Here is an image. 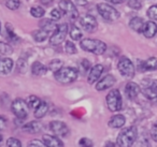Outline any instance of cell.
Wrapping results in <instances>:
<instances>
[{"instance_id":"1","label":"cell","mask_w":157,"mask_h":147,"mask_svg":"<svg viewBox=\"0 0 157 147\" xmlns=\"http://www.w3.org/2000/svg\"><path fill=\"white\" fill-rule=\"evenodd\" d=\"M138 136L137 128L131 126V127L125 128L124 130L120 132L117 136V145L120 147H131L135 144Z\"/></svg>"},{"instance_id":"2","label":"cell","mask_w":157,"mask_h":147,"mask_svg":"<svg viewBox=\"0 0 157 147\" xmlns=\"http://www.w3.org/2000/svg\"><path fill=\"white\" fill-rule=\"evenodd\" d=\"M80 45L82 50L96 55H102L107 51V44L97 39H83L81 40Z\"/></svg>"},{"instance_id":"3","label":"cell","mask_w":157,"mask_h":147,"mask_svg":"<svg viewBox=\"0 0 157 147\" xmlns=\"http://www.w3.org/2000/svg\"><path fill=\"white\" fill-rule=\"evenodd\" d=\"M54 76L57 82L63 83V84H69L78 78V72L76 69L71 67H63L54 73Z\"/></svg>"},{"instance_id":"4","label":"cell","mask_w":157,"mask_h":147,"mask_svg":"<svg viewBox=\"0 0 157 147\" xmlns=\"http://www.w3.org/2000/svg\"><path fill=\"white\" fill-rule=\"evenodd\" d=\"M105 101H107V105L111 112H118V111L122 110L123 107V100L122 96L118 89H112L109 93H108L107 98H105Z\"/></svg>"},{"instance_id":"5","label":"cell","mask_w":157,"mask_h":147,"mask_svg":"<svg viewBox=\"0 0 157 147\" xmlns=\"http://www.w3.org/2000/svg\"><path fill=\"white\" fill-rule=\"evenodd\" d=\"M97 11L101 16L108 22H115L120 18V12L115 8L111 7L107 3H99L97 5Z\"/></svg>"},{"instance_id":"6","label":"cell","mask_w":157,"mask_h":147,"mask_svg":"<svg viewBox=\"0 0 157 147\" xmlns=\"http://www.w3.org/2000/svg\"><path fill=\"white\" fill-rule=\"evenodd\" d=\"M12 112L13 114L21 120H24L25 118H27L28 116V105H27V102L23 99H16L13 101L11 105Z\"/></svg>"},{"instance_id":"7","label":"cell","mask_w":157,"mask_h":147,"mask_svg":"<svg viewBox=\"0 0 157 147\" xmlns=\"http://www.w3.org/2000/svg\"><path fill=\"white\" fill-rule=\"evenodd\" d=\"M117 69L121 72V74L125 77L131 78L135 75V66L131 62L130 59H128L127 57H122L118 60Z\"/></svg>"},{"instance_id":"8","label":"cell","mask_w":157,"mask_h":147,"mask_svg":"<svg viewBox=\"0 0 157 147\" xmlns=\"http://www.w3.org/2000/svg\"><path fill=\"white\" fill-rule=\"evenodd\" d=\"M68 29H69V27H68L67 24L59 25L50 39L51 45L56 46V45H59L60 43H63V40H65V38H66V36H67V33H68Z\"/></svg>"},{"instance_id":"9","label":"cell","mask_w":157,"mask_h":147,"mask_svg":"<svg viewBox=\"0 0 157 147\" xmlns=\"http://www.w3.org/2000/svg\"><path fill=\"white\" fill-rule=\"evenodd\" d=\"M59 9L63 14L69 16L71 20H76L78 17V12L74 3L70 0H63L59 2Z\"/></svg>"},{"instance_id":"10","label":"cell","mask_w":157,"mask_h":147,"mask_svg":"<svg viewBox=\"0 0 157 147\" xmlns=\"http://www.w3.org/2000/svg\"><path fill=\"white\" fill-rule=\"evenodd\" d=\"M141 91L147 99L157 98V81H145Z\"/></svg>"},{"instance_id":"11","label":"cell","mask_w":157,"mask_h":147,"mask_svg":"<svg viewBox=\"0 0 157 147\" xmlns=\"http://www.w3.org/2000/svg\"><path fill=\"white\" fill-rule=\"evenodd\" d=\"M50 129L52 130V132L55 135L59 136V138H63V136H67L69 133V128L63 121H52L50 123Z\"/></svg>"},{"instance_id":"12","label":"cell","mask_w":157,"mask_h":147,"mask_svg":"<svg viewBox=\"0 0 157 147\" xmlns=\"http://www.w3.org/2000/svg\"><path fill=\"white\" fill-rule=\"evenodd\" d=\"M80 24H81V26L83 27V28L85 29V31H87V32H94L97 29V26H98L96 18L93 15H85V16H83V17H81Z\"/></svg>"},{"instance_id":"13","label":"cell","mask_w":157,"mask_h":147,"mask_svg":"<svg viewBox=\"0 0 157 147\" xmlns=\"http://www.w3.org/2000/svg\"><path fill=\"white\" fill-rule=\"evenodd\" d=\"M115 82H116L115 77H114L113 75H111V74H108V75H105V77L99 80V82L97 83V85H96V89L98 91H102V90H105V89H109L114 86Z\"/></svg>"},{"instance_id":"14","label":"cell","mask_w":157,"mask_h":147,"mask_svg":"<svg viewBox=\"0 0 157 147\" xmlns=\"http://www.w3.org/2000/svg\"><path fill=\"white\" fill-rule=\"evenodd\" d=\"M103 70H105V68H103L102 65H95L94 67H92L90 71H88L87 82L90 84H94L95 82H97L100 78Z\"/></svg>"},{"instance_id":"15","label":"cell","mask_w":157,"mask_h":147,"mask_svg":"<svg viewBox=\"0 0 157 147\" xmlns=\"http://www.w3.org/2000/svg\"><path fill=\"white\" fill-rule=\"evenodd\" d=\"M140 91H141V88H140V86L137 84V83L129 82V83H127L126 86H125V93H126V97L130 100L136 99V98L138 97V95L140 93Z\"/></svg>"},{"instance_id":"16","label":"cell","mask_w":157,"mask_h":147,"mask_svg":"<svg viewBox=\"0 0 157 147\" xmlns=\"http://www.w3.org/2000/svg\"><path fill=\"white\" fill-rule=\"evenodd\" d=\"M138 68L141 72L155 71V70H157V58L156 57H150L147 60L140 61Z\"/></svg>"},{"instance_id":"17","label":"cell","mask_w":157,"mask_h":147,"mask_svg":"<svg viewBox=\"0 0 157 147\" xmlns=\"http://www.w3.org/2000/svg\"><path fill=\"white\" fill-rule=\"evenodd\" d=\"M42 142L46 147H63V143L59 138L50 134H44L42 138Z\"/></svg>"},{"instance_id":"18","label":"cell","mask_w":157,"mask_h":147,"mask_svg":"<svg viewBox=\"0 0 157 147\" xmlns=\"http://www.w3.org/2000/svg\"><path fill=\"white\" fill-rule=\"evenodd\" d=\"M141 32L145 38H148V39H150V38H153L157 33V25L155 24L153 21L144 23Z\"/></svg>"},{"instance_id":"19","label":"cell","mask_w":157,"mask_h":147,"mask_svg":"<svg viewBox=\"0 0 157 147\" xmlns=\"http://www.w3.org/2000/svg\"><path fill=\"white\" fill-rule=\"evenodd\" d=\"M14 62L11 58L0 59V74H9L13 69Z\"/></svg>"},{"instance_id":"20","label":"cell","mask_w":157,"mask_h":147,"mask_svg":"<svg viewBox=\"0 0 157 147\" xmlns=\"http://www.w3.org/2000/svg\"><path fill=\"white\" fill-rule=\"evenodd\" d=\"M125 123H126V118H125L124 115H114L109 120V127L117 129V128H122L125 125Z\"/></svg>"},{"instance_id":"21","label":"cell","mask_w":157,"mask_h":147,"mask_svg":"<svg viewBox=\"0 0 157 147\" xmlns=\"http://www.w3.org/2000/svg\"><path fill=\"white\" fill-rule=\"evenodd\" d=\"M42 128H43V126L39 121H30L23 127V130L28 132V133H39L42 130Z\"/></svg>"},{"instance_id":"22","label":"cell","mask_w":157,"mask_h":147,"mask_svg":"<svg viewBox=\"0 0 157 147\" xmlns=\"http://www.w3.org/2000/svg\"><path fill=\"white\" fill-rule=\"evenodd\" d=\"M144 22L141 17H133L129 22V27H130L132 30L137 31V32H141L142 28H143Z\"/></svg>"},{"instance_id":"23","label":"cell","mask_w":157,"mask_h":147,"mask_svg":"<svg viewBox=\"0 0 157 147\" xmlns=\"http://www.w3.org/2000/svg\"><path fill=\"white\" fill-rule=\"evenodd\" d=\"M31 72H33V75H43L46 72V67L39 61H36L31 66Z\"/></svg>"},{"instance_id":"24","label":"cell","mask_w":157,"mask_h":147,"mask_svg":"<svg viewBox=\"0 0 157 147\" xmlns=\"http://www.w3.org/2000/svg\"><path fill=\"white\" fill-rule=\"evenodd\" d=\"M48 103H46V102H44V101H42L41 103H40V105L35 110L36 118H42L43 116H45V114L48 113Z\"/></svg>"},{"instance_id":"25","label":"cell","mask_w":157,"mask_h":147,"mask_svg":"<svg viewBox=\"0 0 157 147\" xmlns=\"http://www.w3.org/2000/svg\"><path fill=\"white\" fill-rule=\"evenodd\" d=\"M40 27H41V29H43V30L50 32V31H55L58 26H57V25L55 24L53 21H51V20H43L41 23H40Z\"/></svg>"},{"instance_id":"26","label":"cell","mask_w":157,"mask_h":147,"mask_svg":"<svg viewBox=\"0 0 157 147\" xmlns=\"http://www.w3.org/2000/svg\"><path fill=\"white\" fill-rule=\"evenodd\" d=\"M27 105H28L29 108H33V110H36L38 106L40 105V103L42 102V100H40L38 97L36 96H29L28 99L26 100Z\"/></svg>"},{"instance_id":"27","label":"cell","mask_w":157,"mask_h":147,"mask_svg":"<svg viewBox=\"0 0 157 147\" xmlns=\"http://www.w3.org/2000/svg\"><path fill=\"white\" fill-rule=\"evenodd\" d=\"M70 37H71V39L73 41H80L82 39V37H83V35H82V31L73 25L70 28Z\"/></svg>"},{"instance_id":"28","label":"cell","mask_w":157,"mask_h":147,"mask_svg":"<svg viewBox=\"0 0 157 147\" xmlns=\"http://www.w3.org/2000/svg\"><path fill=\"white\" fill-rule=\"evenodd\" d=\"M48 31L43 30V29H39V30H36L33 33V39L37 42H43L48 38Z\"/></svg>"},{"instance_id":"29","label":"cell","mask_w":157,"mask_h":147,"mask_svg":"<svg viewBox=\"0 0 157 147\" xmlns=\"http://www.w3.org/2000/svg\"><path fill=\"white\" fill-rule=\"evenodd\" d=\"M63 68V61L59 60V59H54V60H52L50 62V65H48V69L51 70V71H58L59 69H61Z\"/></svg>"},{"instance_id":"30","label":"cell","mask_w":157,"mask_h":147,"mask_svg":"<svg viewBox=\"0 0 157 147\" xmlns=\"http://www.w3.org/2000/svg\"><path fill=\"white\" fill-rule=\"evenodd\" d=\"M44 13H45V11H44V9L41 7H33L30 9V14L33 17L40 18L44 15Z\"/></svg>"},{"instance_id":"31","label":"cell","mask_w":157,"mask_h":147,"mask_svg":"<svg viewBox=\"0 0 157 147\" xmlns=\"http://www.w3.org/2000/svg\"><path fill=\"white\" fill-rule=\"evenodd\" d=\"M6 30H7V33H8V38H9L11 41H13V42L17 41L18 37L14 33L13 27L11 26V24H6Z\"/></svg>"},{"instance_id":"32","label":"cell","mask_w":157,"mask_h":147,"mask_svg":"<svg viewBox=\"0 0 157 147\" xmlns=\"http://www.w3.org/2000/svg\"><path fill=\"white\" fill-rule=\"evenodd\" d=\"M6 6H7L8 9L12 10H17L21 6V1L20 0H7V2H6Z\"/></svg>"},{"instance_id":"33","label":"cell","mask_w":157,"mask_h":147,"mask_svg":"<svg viewBox=\"0 0 157 147\" xmlns=\"http://www.w3.org/2000/svg\"><path fill=\"white\" fill-rule=\"evenodd\" d=\"M13 50L10 45L3 43V42H0V54L1 55H10L12 54Z\"/></svg>"},{"instance_id":"34","label":"cell","mask_w":157,"mask_h":147,"mask_svg":"<svg viewBox=\"0 0 157 147\" xmlns=\"http://www.w3.org/2000/svg\"><path fill=\"white\" fill-rule=\"evenodd\" d=\"M135 147H150V142L145 136H141L139 140H136Z\"/></svg>"},{"instance_id":"35","label":"cell","mask_w":157,"mask_h":147,"mask_svg":"<svg viewBox=\"0 0 157 147\" xmlns=\"http://www.w3.org/2000/svg\"><path fill=\"white\" fill-rule=\"evenodd\" d=\"M7 147H22V143L18 138H10L7 141Z\"/></svg>"},{"instance_id":"36","label":"cell","mask_w":157,"mask_h":147,"mask_svg":"<svg viewBox=\"0 0 157 147\" xmlns=\"http://www.w3.org/2000/svg\"><path fill=\"white\" fill-rule=\"evenodd\" d=\"M147 16L153 21H157V5H154L147 10Z\"/></svg>"},{"instance_id":"37","label":"cell","mask_w":157,"mask_h":147,"mask_svg":"<svg viewBox=\"0 0 157 147\" xmlns=\"http://www.w3.org/2000/svg\"><path fill=\"white\" fill-rule=\"evenodd\" d=\"M65 50H66V52H67L68 54H70V55H73V54H75V53H76L75 45H74V44L72 43L71 41H67V42H66Z\"/></svg>"},{"instance_id":"38","label":"cell","mask_w":157,"mask_h":147,"mask_svg":"<svg viewBox=\"0 0 157 147\" xmlns=\"http://www.w3.org/2000/svg\"><path fill=\"white\" fill-rule=\"evenodd\" d=\"M128 6L133 10H139L142 7L141 0H128Z\"/></svg>"},{"instance_id":"39","label":"cell","mask_w":157,"mask_h":147,"mask_svg":"<svg viewBox=\"0 0 157 147\" xmlns=\"http://www.w3.org/2000/svg\"><path fill=\"white\" fill-rule=\"evenodd\" d=\"M51 17H52L54 21L59 20V18L61 17V11H60V9H54V10H52V12H51Z\"/></svg>"},{"instance_id":"40","label":"cell","mask_w":157,"mask_h":147,"mask_svg":"<svg viewBox=\"0 0 157 147\" xmlns=\"http://www.w3.org/2000/svg\"><path fill=\"white\" fill-rule=\"evenodd\" d=\"M80 147H93V142L90 138H81Z\"/></svg>"},{"instance_id":"41","label":"cell","mask_w":157,"mask_h":147,"mask_svg":"<svg viewBox=\"0 0 157 147\" xmlns=\"http://www.w3.org/2000/svg\"><path fill=\"white\" fill-rule=\"evenodd\" d=\"M151 136H152V138L155 141V142H157V121L152 127V130H151Z\"/></svg>"},{"instance_id":"42","label":"cell","mask_w":157,"mask_h":147,"mask_svg":"<svg viewBox=\"0 0 157 147\" xmlns=\"http://www.w3.org/2000/svg\"><path fill=\"white\" fill-rule=\"evenodd\" d=\"M26 61H23V60H20L17 62V69L18 71H21L23 73V72H26Z\"/></svg>"},{"instance_id":"43","label":"cell","mask_w":157,"mask_h":147,"mask_svg":"<svg viewBox=\"0 0 157 147\" xmlns=\"http://www.w3.org/2000/svg\"><path fill=\"white\" fill-rule=\"evenodd\" d=\"M28 147H42V143L38 140H33L28 143Z\"/></svg>"},{"instance_id":"44","label":"cell","mask_w":157,"mask_h":147,"mask_svg":"<svg viewBox=\"0 0 157 147\" xmlns=\"http://www.w3.org/2000/svg\"><path fill=\"white\" fill-rule=\"evenodd\" d=\"M6 126H7V119L3 116H0V131L5 129Z\"/></svg>"},{"instance_id":"45","label":"cell","mask_w":157,"mask_h":147,"mask_svg":"<svg viewBox=\"0 0 157 147\" xmlns=\"http://www.w3.org/2000/svg\"><path fill=\"white\" fill-rule=\"evenodd\" d=\"M82 67H83V69H85V71H87V70H90V61H88V60H83V62H82Z\"/></svg>"},{"instance_id":"46","label":"cell","mask_w":157,"mask_h":147,"mask_svg":"<svg viewBox=\"0 0 157 147\" xmlns=\"http://www.w3.org/2000/svg\"><path fill=\"white\" fill-rule=\"evenodd\" d=\"M74 1L78 6H82V7L87 5V0H74Z\"/></svg>"},{"instance_id":"47","label":"cell","mask_w":157,"mask_h":147,"mask_svg":"<svg viewBox=\"0 0 157 147\" xmlns=\"http://www.w3.org/2000/svg\"><path fill=\"white\" fill-rule=\"evenodd\" d=\"M40 1H41L42 5L46 6V7H48V6H51V5H52V2H53V0H40Z\"/></svg>"},{"instance_id":"48","label":"cell","mask_w":157,"mask_h":147,"mask_svg":"<svg viewBox=\"0 0 157 147\" xmlns=\"http://www.w3.org/2000/svg\"><path fill=\"white\" fill-rule=\"evenodd\" d=\"M105 1H109V2L113 3V5H118V3H122L124 0H105Z\"/></svg>"},{"instance_id":"49","label":"cell","mask_w":157,"mask_h":147,"mask_svg":"<svg viewBox=\"0 0 157 147\" xmlns=\"http://www.w3.org/2000/svg\"><path fill=\"white\" fill-rule=\"evenodd\" d=\"M105 147H115V145H114V143H112V142H107L105 145Z\"/></svg>"},{"instance_id":"50","label":"cell","mask_w":157,"mask_h":147,"mask_svg":"<svg viewBox=\"0 0 157 147\" xmlns=\"http://www.w3.org/2000/svg\"><path fill=\"white\" fill-rule=\"evenodd\" d=\"M2 140H3L2 135H1V134H0V146H1V144H2Z\"/></svg>"},{"instance_id":"51","label":"cell","mask_w":157,"mask_h":147,"mask_svg":"<svg viewBox=\"0 0 157 147\" xmlns=\"http://www.w3.org/2000/svg\"><path fill=\"white\" fill-rule=\"evenodd\" d=\"M0 31H1V23H0Z\"/></svg>"}]
</instances>
